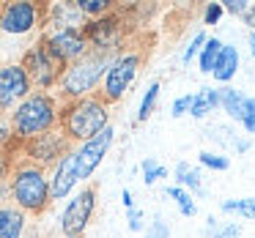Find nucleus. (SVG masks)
<instances>
[{"mask_svg": "<svg viewBox=\"0 0 255 238\" xmlns=\"http://www.w3.org/2000/svg\"><path fill=\"white\" fill-rule=\"evenodd\" d=\"M247 47H250V55H253V61H255V30L247 33Z\"/></svg>", "mask_w": 255, "mask_h": 238, "instance_id": "40", "label": "nucleus"}, {"mask_svg": "<svg viewBox=\"0 0 255 238\" xmlns=\"http://www.w3.org/2000/svg\"><path fill=\"white\" fill-rule=\"evenodd\" d=\"M28 93H33L28 74L19 63H3L0 66V112H11Z\"/></svg>", "mask_w": 255, "mask_h": 238, "instance_id": "12", "label": "nucleus"}, {"mask_svg": "<svg viewBox=\"0 0 255 238\" xmlns=\"http://www.w3.org/2000/svg\"><path fill=\"white\" fill-rule=\"evenodd\" d=\"M220 110V88L217 85H206V88L195 90L192 93V107H189V118L203 121L211 112Z\"/></svg>", "mask_w": 255, "mask_h": 238, "instance_id": "18", "label": "nucleus"}, {"mask_svg": "<svg viewBox=\"0 0 255 238\" xmlns=\"http://www.w3.org/2000/svg\"><path fill=\"white\" fill-rule=\"evenodd\" d=\"M110 61H113V55L88 50L80 61L69 63L63 69L61 79H58V90H61L63 101H77V99H85V96L99 93L102 77H105Z\"/></svg>", "mask_w": 255, "mask_h": 238, "instance_id": "4", "label": "nucleus"}, {"mask_svg": "<svg viewBox=\"0 0 255 238\" xmlns=\"http://www.w3.org/2000/svg\"><path fill=\"white\" fill-rule=\"evenodd\" d=\"M74 6H77V11L83 14L85 19H96V17L110 14L113 8H116V3H113V0H77Z\"/></svg>", "mask_w": 255, "mask_h": 238, "instance_id": "26", "label": "nucleus"}, {"mask_svg": "<svg viewBox=\"0 0 255 238\" xmlns=\"http://www.w3.org/2000/svg\"><path fill=\"white\" fill-rule=\"evenodd\" d=\"M220 216H209V219H206V233H209V236H211V233H214L217 230V227H220Z\"/></svg>", "mask_w": 255, "mask_h": 238, "instance_id": "39", "label": "nucleus"}, {"mask_svg": "<svg viewBox=\"0 0 255 238\" xmlns=\"http://www.w3.org/2000/svg\"><path fill=\"white\" fill-rule=\"evenodd\" d=\"M94 211H96V189L94 186L77 189L61 211V233L66 238H83V233L91 225Z\"/></svg>", "mask_w": 255, "mask_h": 238, "instance_id": "8", "label": "nucleus"}, {"mask_svg": "<svg viewBox=\"0 0 255 238\" xmlns=\"http://www.w3.org/2000/svg\"><path fill=\"white\" fill-rule=\"evenodd\" d=\"M107 126H110V104L99 93L61 104L58 129L66 134L69 143H85Z\"/></svg>", "mask_w": 255, "mask_h": 238, "instance_id": "2", "label": "nucleus"}, {"mask_svg": "<svg viewBox=\"0 0 255 238\" xmlns=\"http://www.w3.org/2000/svg\"><path fill=\"white\" fill-rule=\"evenodd\" d=\"M11 145H8V148H11ZM8 148L0 151V197H3V194H8V172H11V164H14L11 156H8Z\"/></svg>", "mask_w": 255, "mask_h": 238, "instance_id": "31", "label": "nucleus"}, {"mask_svg": "<svg viewBox=\"0 0 255 238\" xmlns=\"http://www.w3.org/2000/svg\"><path fill=\"white\" fill-rule=\"evenodd\" d=\"M231 148H233V154H236V156H242V154H247V151L253 148V140H250V137H242V134H236V140H233Z\"/></svg>", "mask_w": 255, "mask_h": 238, "instance_id": "36", "label": "nucleus"}, {"mask_svg": "<svg viewBox=\"0 0 255 238\" xmlns=\"http://www.w3.org/2000/svg\"><path fill=\"white\" fill-rule=\"evenodd\" d=\"M19 66L25 69L30 85H33L36 90H47V93H50L52 88H58V79H61V74H63V63L44 47L41 36L22 52Z\"/></svg>", "mask_w": 255, "mask_h": 238, "instance_id": "6", "label": "nucleus"}, {"mask_svg": "<svg viewBox=\"0 0 255 238\" xmlns=\"http://www.w3.org/2000/svg\"><path fill=\"white\" fill-rule=\"evenodd\" d=\"M121 203H124V208H134V197H132V189H124L121 192Z\"/></svg>", "mask_w": 255, "mask_h": 238, "instance_id": "38", "label": "nucleus"}, {"mask_svg": "<svg viewBox=\"0 0 255 238\" xmlns=\"http://www.w3.org/2000/svg\"><path fill=\"white\" fill-rule=\"evenodd\" d=\"M220 211L239 219H255V197H228L220 203Z\"/></svg>", "mask_w": 255, "mask_h": 238, "instance_id": "23", "label": "nucleus"}, {"mask_svg": "<svg viewBox=\"0 0 255 238\" xmlns=\"http://www.w3.org/2000/svg\"><path fill=\"white\" fill-rule=\"evenodd\" d=\"M239 126L244 129V137H250V140L255 137V96H250V99H247V110H244Z\"/></svg>", "mask_w": 255, "mask_h": 238, "instance_id": "30", "label": "nucleus"}, {"mask_svg": "<svg viewBox=\"0 0 255 238\" xmlns=\"http://www.w3.org/2000/svg\"><path fill=\"white\" fill-rule=\"evenodd\" d=\"M206 39H209V33H206L203 28L195 30V33L189 36V41L184 44V50H181V63H184V66H189V63L198 58V52H200V47L206 44Z\"/></svg>", "mask_w": 255, "mask_h": 238, "instance_id": "27", "label": "nucleus"}, {"mask_svg": "<svg viewBox=\"0 0 255 238\" xmlns=\"http://www.w3.org/2000/svg\"><path fill=\"white\" fill-rule=\"evenodd\" d=\"M140 66H143V55L137 50H124L118 52L116 58L110 61L105 77H102V85H99V96L107 101V104H116L121 101L124 96L129 93V88L134 85L140 74Z\"/></svg>", "mask_w": 255, "mask_h": 238, "instance_id": "5", "label": "nucleus"}, {"mask_svg": "<svg viewBox=\"0 0 255 238\" xmlns=\"http://www.w3.org/2000/svg\"><path fill=\"white\" fill-rule=\"evenodd\" d=\"M28 216L8 203H0V238H25Z\"/></svg>", "mask_w": 255, "mask_h": 238, "instance_id": "17", "label": "nucleus"}, {"mask_svg": "<svg viewBox=\"0 0 255 238\" xmlns=\"http://www.w3.org/2000/svg\"><path fill=\"white\" fill-rule=\"evenodd\" d=\"M140 172H143V183H145V186H154L156 181H162V178L170 175V170H167L162 161H156L154 156H145V159L140 161Z\"/></svg>", "mask_w": 255, "mask_h": 238, "instance_id": "25", "label": "nucleus"}, {"mask_svg": "<svg viewBox=\"0 0 255 238\" xmlns=\"http://www.w3.org/2000/svg\"><path fill=\"white\" fill-rule=\"evenodd\" d=\"M247 6H250V0H225V3H222V11L242 19L244 11H247Z\"/></svg>", "mask_w": 255, "mask_h": 238, "instance_id": "35", "label": "nucleus"}, {"mask_svg": "<svg viewBox=\"0 0 255 238\" xmlns=\"http://www.w3.org/2000/svg\"><path fill=\"white\" fill-rule=\"evenodd\" d=\"M69 148H72V143L66 140V134H63L61 129H50V132H44V134H39V137L22 143V151H25V156H28L25 161L41 167V170L50 167V164L55 167L58 159H61Z\"/></svg>", "mask_w": 255, "mask_h": 238, "instance_id": "11", "label": "nucleus"}, {"mask_svg": "<svg viewBox=\"0 0 255 238\" xmlns=\"http://www.w3.org/2000/svg\"><path fill=\"white\" fill-rule=\"evenodd\" d=\"M113 143H116V129H113V123H110V126L102 129L99 134H94L91 140L77 143L72 148L74 151V161H77V178H80V183H85L96 170H99V164L105 161V156L110 154Z\"/></svg>", "mask_w": 255, "mask_h": 238, "instance_id": "9", "label": "nucleus"}, {"mask_svg": "<svg viewBox=\"0 0 255 238\" xmlns=\"http://www.w3.org/2000/svg\"><path fill=\"white\" fill-rule=\"evenodd\" d=\"M83 36L88 41V50L105 52V55L116 58L118 52H124V36H127V25H124V14L118 8H113L105 17L88 19L83 25Z\"/></svg>", "mask_w": 255, "mask_h": 238, "instance_id": "7", "label": "nucleus"}, {"mask_svg": "<svg viewBox=\"0 0 255 238\" xmlns=\"http://www.w3.org/2000/svg\"><path fill=\"white\" fill-rule=\"evenodd\" d=\"M6 118H8V129H11V140L22 145L28 140L39 137V134L50 132V129H58L61 101L47 90H33Z\"/></svg>", "mask_w": 255, "mask_h": 238, "instance_id": "1", "label": "nucleus"}, {"mask_svg": "<svg viewBox=\"0 0 255 238\" xmlns=\"http://www.w3.org/2000/svg\"><path fill=\"white\" fill-rule=\"evenodd\" d=\"M3 118H6V115H3V112H0V121H3Z\"/></svg>", "mask_w": 255, "mask_h": 238, "instance_id": "41", "label": "nucleus"}, {"mask_svg": "<svg viewBox=\"0 0 255 238\" xmlns=\"http://www.w3.org/2000/svg\"><path fill=\"white\" fill-rule=\"evenodd\" d=\"M44 47L63 63V69L69 63L80 61L88 52V41L83 36V28H69V30H55V33H41Z\"/></svg>", "mask_w": 255, "mask_h": 238, "instance_id": "13", "label": "nucleus"}, {"mask_svg": "<svg viewBox=\"0 0 255 238\" xmlns=\"http://www.w3.org/2000/svg\"><path fill=\"white\" fill-rule=\"evenodd\" d=\"M44 25V6L39 3H6L0 6V33L28 36Z\"/></svg>", "mask_w": 255, "mask_h": 238, "instance_id": "10", "label": "nucleus"}, {"mask_svg": "<svg viewBox=\"0 0 255 238\" xmlns=\"http://www.w3.org/2000/svg\"><path fill=\"white\" fill-rule=\"evenodd\" d=\"M159 93H162V85L156 82H148V88L143 90V96H140V104H137V115H134V123H145L151 115H154L156 104H159Z\"/></svg>", "mask_w": 255, "mask_h": 238, "instance_id": "21", "label": "nucleus"}, {"mask_svg": "<svg viewBox=\"0 0 255 238\" xmlns=\"http://www.w3.org/2000/svg\"><path fill=\"white\" fill-rule=\"evenodd\" d=\"M165 197H170L173 203H176V208H178L181 216H187V219L198 216V200H195L189 192H184L181 186H165Z\"/></svg>", "mask_w": 255, "mask_h": 238, "instance_id": "22", "label": "nucleus"}, {"mask_svg": "<svg viewBox=\"0 0 255 238\" xmlns=\"http://www.w3.org/2000/svg\"><path fill=\"white\" fill-rule=\"evenodd\" d=\"M8 197L14 200V208H19L25 216L28 214H44L50 208V178L41 167L30 161L11 164L8 172Z\"/></svg>", "mask_w": 255, "mask_h": 238, "instance_id": "3", "label": "nucleus"}, {"mask_svg": "<svg viewBox=\"0 0 255 238\" xmlns=\"http://www.w3.org/2000/svg\"><path fill=\"white\" fill-rule=\"evenodd\" d=\"M198 164L206 167V170H211V172H225V170H231V156L222 154V151L203 148L198 154Z\"/></svg>", "mask_w": 255, "mask_h": 238, "instance_id": "24", "label": "nucleus"}, {"mask_svg": "<svg viewBox=\"0 0 255 238\" xmlns=\"http://www.w3.org/2000/svg\"><path fill=\"white\" fill-rule=\"evenodd\" d=\"M222 47H225V41H222L220 36H209V39H206V44L200 47L198 58H195V61H198L200 74H211V69H214V63H217V58H220Z\"/></svg>", "mask_w": 255, "mask_h": 238, "instance_id": "20", "label": "nucleus"}, {"mask_svg": "<svg viewBox=\"0 0 255 238\" xmlns=\"http://www.w3.org/2000/svg\"><path fill=\"white\" fill-rule=\"evenodd\" d=\"M173 175V186H181L184 192H189L195 200L198 197H206V186H203V172H200V167L189 164L187 159L176 161V167L170 170Z\"/></svg>", "mask_w": 255, "mask_h": 238, "instance_id": "16", "label": "nucleus"}, {"mask_svg": "<svg viewBox=\"0 0 255 238\" xmlns=\"http://www.w3.org/2000/svg\"><path fill=\"white\" fill-rule=\"evenodd\" d=\"M239 69H242V52H239V47L225 44L220 52V58H217V63H214V69H211V79L217 82V88L231 85L233 77L239 74Z\"/></svg>", "mask_w": 255, "mask_h": 238, "instance_id": "15", "label": "nucleus"}, {"mask_svg": "<svg viewBox=\"0 0 255 238\" xmlns=\"http://www.w3.org/2000/svg\"><path fill=\"white\" fill-rule=\"evenodd\" d=\"M189 107H192V93H181V96H176V99H173L170 115L173 118H184V115H189Z\"/></svg>", "mask_w": 255, "mask_h": 238, "instance_id": "32", "label": "nucleus"}, {"mask_svg": "<svg viewBox=\"0 0 255 238\" xmlns=\"http://www.w3.org/2000/svg\"><path fill=\"white\" fill-rule=\"evenodd\" d=\"M244 25H247V28L250 30H255V3H250V6H247V11H244Z\"/></svg>", "mask_w": 255, "mask_h": 238, "instance_id": "37", "label": "nucleus"}, {"mask_svg": "<svg viewBox=\"0 0 255 238\" xmlns=\"http://www.w3.org/2000/svg\"><path fill=\"white\" fill-rule=\"evenodd\" d=\"M74 148V145H72ZM69 148L66 154L58 159V164L52 167L50 178V197L52 200H69L74 194V189L80 186V178H77V161H74V151Z\"/></svg>", "mask_w": 255, "mask_h": 238, "instance_id": "14", "label": "nucleus"}, {"mask_svg": "<svg viewBox=\"0 0 255 238\" xmlns=\"http://www.w3.org/2000/svg\"><path fill=\"white\" fill-rule=\"evenodd\" d=\"M143 238H170V225L156 214L154 219L143 227Z\"/></svg>", "mask_w": 255, "mask_h": 238, "instance_id": "28", "label": "nucleus"}, {"mask_svg": "<svg viewBox=\"0 0 255 238\" xmlns=\"http://www.w3.org/2000/svg\"><path fill=\"white\" fill-rule=\"evenodd\" d=\"M247 99H250V93L233 88V85H222L220 88V112H225L233 123H239L244 110H247Z\"/></svg>", "mask_w": 255, "mask_h": 238, "instance_id": "19", "label": "nucleus"}, {"mask_svg": "<svg viewBox=\"0 0 255 238\" xmlns=\"http://www.w3.org/2000/svg\"><path fill=\"white\" fill-rule=\"evenodd\" d=\"M244 236V225L242 222H220V227H217L214 233H211V238H242Z\"/></svg>", "mask_w": 255, "mask_h": 238, "instance_id": "29", "label": "nucleus"}, {"mask_svg": "<svg viewBox=\"0 0 255 238\" xmlns=\"http://www.w3.org/2000/svg\"><path fill=\"white\" fill-rule=\"evenodd\" d=\"M225 11H222V3H206L203 6V25H220Z\"/></svg>", "mask_w": 255, "mask_h": 238, "instance_id": "33", "label": "nucleus"}, {"mask_svg": "<svg viewBox=\"0 0 255 238\" xmlns=\"http://www.w3.org/2000/svg\"><path fill=\"white\" fill-rule=\"evenodd\" d=\"M127 227L132 233H143V227H145V214H143V208H129L127 211Z\"/></svg>", "mask_w": 255, "mask_h": 238, "instance_id": "34", "label": "nucleus"}]
</instances>
